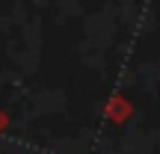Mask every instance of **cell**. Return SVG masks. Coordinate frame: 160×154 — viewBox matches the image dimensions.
<instances>
[{
	"mask_svg": "<svg viewBox=\"0 0 160 154\" xmlns=\"http://www.w3.org/2000/svg\"><path fill=\"white\" fill-rule=\"evenodd\" d=\"M6 125H9V122H6V113H0V133L6 131Z\"/></svg>",
	"mask_w": 160,
	"mask_h": 154,
	"instance_id": "6da1fadb",
	"label": "cell"
}]
</instances>
